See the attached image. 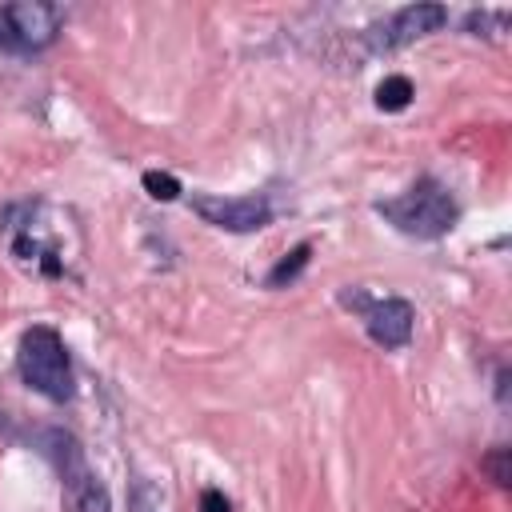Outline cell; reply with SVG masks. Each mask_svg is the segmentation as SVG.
Here are the masks:
<instances>
[{"label":"cell","instance_id":"6da1fadb","mask_svg":"<svg viewBox=\"0 0 512 512\" xmlns=\"http://www.w3.org/2000/svg\"><path fill=\"white\" fill-rule=\"evenodd\" d=\"M376 212H380L392 228H400L404 236H416V240H436V236H444V232L456 224V216H460L452 192H448L440 180H432V176L416 180V184H412L404 196H396V200H376Z\"/></svg>","mask_w":512,"mask_h":512},{"label":"cell","instance_id":"7a4b0ae2","mask_svg":"<svg viewBox=\"0 0 512 512\" xmlns=\"http://www.w3.org/2000/svg\"><path fill=\"white\" fill-rule=\"evenodd\" d=\"M16 368H20V380H24L32 392H40V396H48V400H56V404L72 400V392H76L68 348H64L60 332L48 328V324H32V328L20 336Z\"/></svg>","mask_w":512,"mask_h":512},{"label":"cell","instance_id":"3957f363","mask_svg":"<svg viewBox=\"0 0 512 512\" xmlns=\"http://www.w3.org/2000/svg\"><path fill=\"white\" fill-rule=\"evenodd\" d=\"M64 28V8L60 4H40V0H20L0 8V52L28 56L44 52Z\"/></svg>","mask_w":512,"mask_h":512},{"label":"cell","instance_id":"277c9868","mask_svg":"<svg viewBox=\"0 0 512 512\" xmlns=\"http://www.w3.org/2000/svg\"><path fill=\"white\" fill-rule=\"evenodd\" d=\"M44 444H48V456L56 460L72 500H76V512H112V500H108V488L88 472V460H84V448L72 432L64 428H48L44 432Z\"/></svg>","mask_w":512,"mask_h":512},{"label":"cell","instance_id":"5b68a950","mask_svg":"<svg viewBox=\"0 0 512 512\" xmlns=\"http://www.w3.org/2000/svg\"><path fill=\"white\" fill-rule=\"evenodd\" d=\"M192 212L224 232H260L272 220V204L268 196H192Z\"/></svg>","mask_w":512,"mask_h":512},{"label":"cell","instance_id":"8992f818","mask_svg":"<svg viewBox=\"0 0 512 512\" xmlns=\"http://www.w3.org/2000/svg\"><path fill=\"white\" fill-rule=\"evenodd\" d=\"M444 24H448V8L444 4H408L384 28H372V32H380V36H372V48H384V52L388 48H404V44L428 36V32H440Z\"/></svg>","mask_w":512,"mask_h":512},{"label":"cell","instance_id":"52a82bcc","mask_svg":"<svg viewBox=\"0 0 512 512\" xmlns=\"http://www.w3.org/2000/svg\"><path fill=\"white\" fill-rule=\"evenodd\" d=\"M364 324H368V336L380 344V348H404L412 340V324H416V312L408 300L400 296H388V300H376L368 304L364 312Z\"/></svg>","mask_w":512,"mask_h":512},{"label":"cell","instance_id":"ba28073f","mask_svg":"<svg viewBox=\"0 0 512 512\" xmlns=\"http://www.w3.org/2000/svg\"><path fill=\"white\" fill-rule=\"evenodd\" d=\"M308 260H312V244L304 240V244H296L284 260H276V268L264 276V284H268V288H284V284H292V280L308 268Z\"/></svg>","mask_w":512,"mask_h":512},{"label":"cell","instance_id":"9c48e42d","mask_svg":"<svg viewBox=\"0 0 512 512\" xmlns=\"http://www.w3.org/2000/svg\"><path fill=\"white\" fill-rule=\"evenodd\" d=\"M412 80L408 76H384L380 84H376V108L380 112H400V108H408L412 104Z\"/></svg>","mask_w":512,"mask_h":512},{"label":"cell","instance_id":"30bf717a","mask_svg":"<svg viewBox=\"0 0 512 512\" xmlns=\"http://www.w3.org/2000/svg\"><path fill=\"white\" fill-rule=\"evenodd\" d=\"M128 512H168V496L152 480H136L128 492Z\"/></svg>","mask_w":512,"mask_h":512},{"label":"cell","instance_id":"8fae6325","mask_svg":"<svg viewBox=\"0 0 512 512\" xmlns=\"http://www.w3.org/2000/svg\"><path fill=\"white\" fill-rule=\"evenodd\" d=\"M140 184H144V192L152 196V200H176L180 196V180L172 176V172H144L140 176Z\"/></svg>","mask_w":512,"mask_h":512},{"label":"cell","instance_id":"7c38bea8","mask_svg":"<svg viewBox=\"0 0 512 512\" xmlns=\"http://www.w3.org/2000/svg\"><path fill=\"white\" fill-rule=\"evenodd\" d=\"M484 472L500 484V488H508V480H512V468H508V448H492L488 456H484Z\"/></svg>","mask_w":512,"mask_h":512},{"label":"cell","instance_id":"4fadbf2b","mask_svg":"<svg viewBox=\"0 0 512 512\" xmlns=\"http://www.w3.org/2000/svg\"><path fill=\"white\" fill-rule=\"evenodd\" d=\"M200 512H232V504H228V496L220 488H204L200 492Z\"/></svg>","mask_w":512,"mask_h":512},{"label":"cell","instance_id":"5bb4252c","mask_svg":"<svg viewBox=\"0 0 512 512\" xmlns=\"http://www.w3.org/2000/svg\"><path fill=\"white\" fill-rule=\"evenodd\" d=\"M496 396H500V400L508 396V368H500V376H496Z\"/></svg>","mask_w":512,"mask_h":512}]
</instances>
